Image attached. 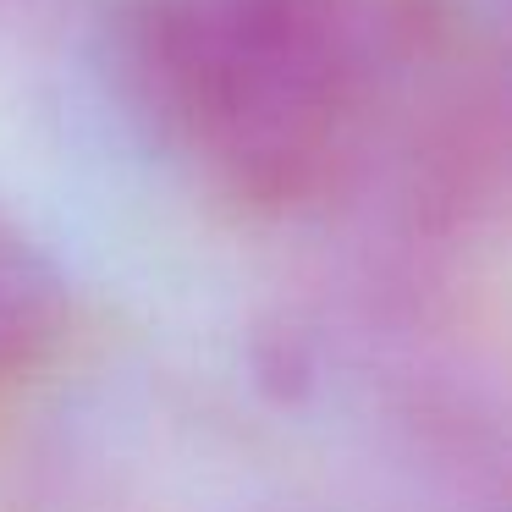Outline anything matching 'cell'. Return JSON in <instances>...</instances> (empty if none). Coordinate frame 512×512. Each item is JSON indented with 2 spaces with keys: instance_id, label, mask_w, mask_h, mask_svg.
Wrapping results in <instances>:
<instances>
[{
  "instance_id": "6da1fadb",
  "label": "cell",
  "mask_w": 512,
  "mask_h": 512,
  "mask_svg": "<svg viewBox=\"0 0 512 512\" xmlns=\"http://www.w3.org/2000/svg\"><path fill=\"white\" fill-rule=\"evenodd\" d=\"M111 45L138 122L254 210L331 199L474 67L446 0H122Z\"/></svg>"
},
{
  "instance_id": "7a4b0ae2",
  "label": "cell",
  "mask_w": 512,
  "mask_h": 512,
  "mask_svg": "<svg viewBox=\"0 0 512 512\" xmlns=\"http://www.w3.org/2000/svg\"><path fill=\"white\" fill-rule=\"evenodd\" d=\"M67 325V287L28 232L0 215V386L39 364Z\"/></svg>"
}]
</instances>
